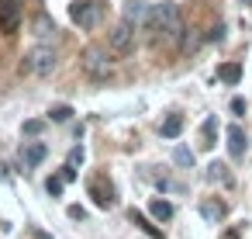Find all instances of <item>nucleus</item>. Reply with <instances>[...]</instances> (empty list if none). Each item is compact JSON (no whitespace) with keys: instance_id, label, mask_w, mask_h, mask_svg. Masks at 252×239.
<instances>
[{"instance_id":"393cba45","label":"nucleus","mask_w":252,"mask_h":239,"mask_svg":"<svg viewBox=\"0 0 252 239\" xmlns=\"http://www.w3.org/2000/svg\"><path fill=\"white\" fill-rule=\"evenodd\" d=\"M59 177H63V180H66V184H73V180H76V166H73V163H66V166H63V173H59Z\"/></svg>"},{"instance_id":"2eb2a0df","label":"nucleus","mask_w":252,"mask_h":239,"mask_svg":"<svg viewBox=\"0 0 252 239\" xmlns=\"http://www.w3.org/2000/svg\"><path fill=\"white\" fill-rule=\"evenodd\" d=\"M224 211H228V208H224L221 201H218V204H214V201H204V204H200V215H204L207 222H218V218H224Z\"/></svg>"},{"instance_id":"b1692460","label":"nucleus","mask_w":252,"mask_h":239,"mask_svg":"<svg viewBox=\"0 0 252 239\" xmlns=\"http://www.w3.org/2000/svg\"><path fill=\"white\" fill-rule=\"evenodd\" d=\"M83 159H87V153H83V146H76V149H69V163H73V166H83Z\"/></svg>"},{"instance_id":"20e7f679","label":"nucleus","mask_w":252,"mask_h":239,"mask_svg":"<svg viewBox=\"0 0 252 239\" xmlns=\"http://www.w3.org/2000/svg\"><path fill=\"white\" fill-rule=\"evenodd\" d=\"M152 7L156 4H145V0H128L121 7V21H128L135 32H152Z\"/></svg>"},{"instance_id":"dca6fc26","label":"nucleus","mask_w":252,"mask_h":239,"mask_svg":"<svg viewBox=\"0 0 252 239\" xmlns=\"http://www.w3.org/2000/svg\"><path fill=\"white\" fill-rule=\"evenodd\" d=\"M131 222L145 232V236H152V239H162V229H156V225H149V218L142 215V211H131Z\"/></svg>"},{"instance_id":"5701e85b","label":"nucleus","mask_w":252,"mask_h":239,"mask_svg":"<svg viewBox=\"0 0 252 239\" xmlns=\"http://www.w3.org/2000/svg\"><path fill=\"white\" fill-rule=\"evenodd\" d=\"M228 111H231L235 118H242V115H245V101H242V97H231V104H228Z\"/></svg>"},{"instance_id":"f257e3e1","label":"nucleus","mask_w":252,"mask_h":239,"mask_svg":"<svg viewBox=\"0 0 252 239\" xmlns=\"http://www.w3.org/2000/svg\"><path fill=\"white\" fill-rule=\"evenodd\" d=\"M152 39H156V45H166V49L183 45L187 21H183V11L176 0H162V4L152 7Z\"/></svg>"},{"instance_id":"412c9836","label":"nucleus","mask_w":252,"mask_h":239,"mask_svg":"<svg viewBox=\"0 0 252 239\" xmlns=\"http://www.w3.org/2000/svg\"><path fill=\"white\" fill-rule=\"evenodd\" d=\"M63 187H66V180H63V177H49V180H45V191H49L52 198H59V194H63Z\"/></svg>"},{"instance_id":"a211bd4d","label":"nucleus","mask_w":252,"mask_h":239,"mask_svg":"<svg viewBox=\"0 0 252 239\" xmlns=\"http://www.w3.org/2000/svg\"><path fill=\"white\" fill-rule=\"evenodd\" d=\"M173 163H176V166H193V149L176 146V149H173Z\"/></svg>"},{"instance_id":"bb28decb","label":"nucleus","mask_w":252,"mask_h":239,"mask_svg":"<svg viewBox=\"0 0 252 239\" xmlns=\"http://www.w3.org/2000/svg\"><path fill=\"white\" fill-rule=\"evenodd\" d=\"M238 4H245V7H252V0H238Z\"/></svg>"},{"instance_id":"39448f33","label":"nucleus","mask_w":252,"mask_h":239,"mask_svg":"<svg viewBox=\"0 0 252 239\" xmlns=\"http://www.w3.org/2000/svg\"><path fill=\"white\" fill-rule=\"evenodd\" d=\"M135 28L128 25V21H118L111 32H107V49L114 52V56H128V52H135Z\"/></svg>"},{"instance_id":"423d86ee","label":"nucleus","mask_w":252,"mask_h":239,"mask_svg":"<svg viewBox=\"0 0 252 239\" xmlns=\"http://www.w3.org/2000/svg\"><path fill=\"white\" fill-rule=\"evenodd\" d=\"M100 0H76V4H69V18H73V25H80V28H97V21H100Z\"/></svg>"},{"instance_id":"9b49d317","label":"nucleus","mask_w":252,"mask_h":239,"mask_svg":"<svg viewBox=\"0 0 252 239\" xmlns=\"http://www.w3.org/2000/svg\"><path fill=\"white\" fill-rule=\"evenodd\" d=\"M218 80L228 83V87H235V83L242 80V66H238V63H224V66H218Z\"/></svg>"},{"instance_id":"4be33fe9","label":"nucleus","mask_w":252,"mask_h":239,"mask_svg":"<svg viewBox=\"0 0 252 239\" xmlns=\"http://www.w3.org/2000/svg\"><path fill=\"white\" fill-rule=\"evenodd\" d=\"M224 39V25L218 21V25H211V32H207V42H221Z\"/></svg>"},{"instance_id":"a878e982","label":"nucleus","mask_w":252,"mask_h":239,"mask_svg":"<svg viewBox=\"0 0 252 239\" xmlns=\"http://www.w3.org/2000/svg\"><path fill=\"white\" fill-rule=\"evenodd\" d=\"M69 218H76V222H83V218H87V211H83L80 204H69Z\"/></svg>"},{"instance_id":"7ed1b4c3","label":"nucleus","mask_w":252,"mask_h":239,"mask_svg":"<svg viewBox=\"0 0 252 239\" xmlns=\"http://www.w3.org/2000/svg\"><path fill=\"white\" fill-rule=\"evenodd\" d=\"M56 66H59V52L49 42H38V45H32L25 52V70L35 73V77H52Z\"/></svg>"},{"instance_id":"f3484780","label":"nucleus","mask_w":252,"mask_h":239,"mask_svg":"<svg viewBox=\"0 0 252 239\" xmlns=\"http://www.w3.org/2000/svg\"><path fill=\"white\" fill-rule=\"evenodd\" d=\"M214 128H218V118H214V115H211V118H204V125H200V132H204V142H200V146H204V149H211V146H214Z\"/></svg>"},{"instance_id":"6e6552de","label":"nucleus","mask_w":252,"mask_h":239,"mask_svg":"<svg viewBox=\"0 0 252 239\" xmlns=\"http://www.w3.org/2000/svg\"><path fill=\"white\" fill-rule=\"evenodd\" d=\"M224 139H228V156H231V159H242V156H245V146H249V139H245L242 125H228Z\"/></svg>"},{"instance_id":"9d476101","label":"nucleus","mask_w":252,"mask_h":239,"mask_svg":"<svg viewBox=\"0 0 252 239\" xmlns=\"http://www.w3.org/2000/svg\"><path fill=\"white\" fill-rule=\"evenodd\" d=\"M32 35H35V39H52V35H56V21H52L45 11H38L35 21H32Z\"/></svg>"},{"instance_id":"aec40b11","label":"nucleus","mask_w":252,"mask_h":239,"mask_svg":"<svg viewBox=\"0 0 252 239\" xmlns=\"http://www.w3.org/2000/svg\"><path fill=\"white\" fill-rule=\"evenodd\" d=\"M21 132H25V135H42V132H45V121H42V118H32V121H25Z\"/></svg>"},{"instance_id":"f8f14e48","label":"nucleus","mask_w":252,"mask_h":239,"mask_svg":"<svg viewBox=\"0 0 252 239\" xmlns=\"http://www.w3.org/2000/svg\"><path fill=\"white\" fill-rule=\"evenodd\" d=\"M180 132H183V118H180V115H169V118L159 125V135H162V139H176Z\"/></svg>"},{"instance_id":"4468645a","label":"nucleus","mask_w":252,"mask_h":239,"mask_svg":"<svg viewBox=\"0 0 252 239\" xmlns=\"http://www.w3.org/2000/svg\"><path fill=\"white\" fill-rule=\"evenodd\" d=\"M149 211H152L159 222H169V218H173V204H169L166 198H156V201L149 204Z\"/></svg>"},{"instance_id":"1a4fd4ad","label":"nucleus","mask_w":252,"mask_h":239,"mask_svg":"<svg viewBox=\"0 0 252 239\" xmlns=\"http://www.w3.org/2000/svg\"><path fill=\"white\" fill-rule=\"evenodd\" d=\"M45 156H49V146L45 142H25L21 146V163L32 170V166H38V163H45Z\"/></svg>"},{"instance_id":"f03ea898","label":"nucleus","mask_w":252,"mask_h":239,"mask_svg":"<svg viewBox=\"0 0 252 239\" xmlns=\"http://www.w3.org/2000/svg\"><path fill=\"white\" fill-rule=\"evenodd\" d=\"M80 70H83L90 80H107L111 70H114L111 49H104V45H87V49L80 52Z\"/></svg>"},{"instance_id":"6ab92c4d","label":"nucleus","mask_w":252,"mask_h":239,"mask_svg":"<svg viewBox=\"0 0 252 239\" xmlns=\"http://www.w3.org/2000/svg\"><path fill=\"white\" fill-rule=\"evenodd\" d=\"M49 118H52V121H69V118H73V108H69V104H56V108L49 111Z\"/></svg>"},{"instance_id":"0eeeda50","label":"nucleus","mask_w":252,"mask_h":239,"mask_svg":"<svg viewBox=\"0 0 252 239\" xmlns=\"http://www.w3.org/2000/svg\"><path fill=\"white\" fill-rule=\"evenodd\" d=\"M21 18H25L21 0H0V32L4 35H14L21 28Z\"/></svg>"},{"instance_id":"ddd939ff","label":"nucleus","mask_w":252,"mask_h":239,"mask_svg":"<svg viewBox=\"0 0 252 239\" xmlns=\"http://www.w3.org/2000/svg\"><path fill=\"white\" fill-rule=\"evenodd\" d=\"M204 177H207L211 184H231V173H228V166H224V163H218V159L207 166V173H204Z\"/></svg>"}]
</instances>
